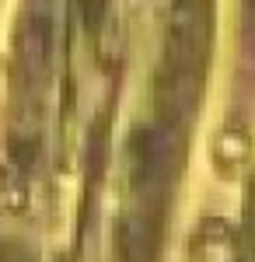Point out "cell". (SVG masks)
Here are the masks:
<instances>
[{
    "mask_svg": "<svg viewBox=\"0 0 255 262\" xmlns=\"http://www.w3.org/2000/svg\"><path fill=\"white\" fill-rule=\"evenodd\" d=\"M130 154H133V189L143 200L140 210H147L151 203H161L168 179L175 171V133L168 126H143L133 133Z\"/></svg>",
    "mask_w": 255,
    "mask_h": 262,
    "instance_id": "1",
    "label": "cell"
},
{
    "mask_svg": "<svg viewBox=\"0 0 255 262\" xmlns=\"http://www.w3.org/2000/svg\"><path fill=\"white\" fill-rule=\"evenodd\" d=\"M80 4V14H84V25H88V32H95L105 18V4L109 0H77Z\"/></svg>",
    "mask_w": 255,
    "mask_h": 262,
    "instance_id": "3",
    "label": "cell"
},
{
    "mask_svg": "<svg viewBox=\"0 0 255 262\" xmlns=\"http://www.w3.org/2000/svg\"><path fill=\"white\" fill-rule=\"evenodd\" d=\"M119 252L122 262H151L154 259V221L147 210H130L119 224Z\"/></svg>",
    "mask_w": 255,
    "mask_h": 262,
    "instance_id": "2",
    "label": "cell"
}]
</instances>
